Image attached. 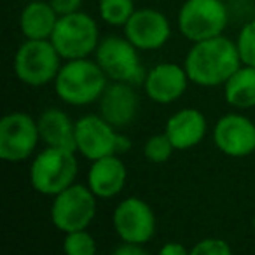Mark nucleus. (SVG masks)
<instances>
[{
    "label": "nucleus",
    "instance_id": "nucleus-1",
    "mask_svg": "<svg viewBox=\"0 0 255 255\" xmlns=\"http://www.w3.org/2000/svg\"><path fill=\"white\" fill-rule=\"evenodd\" d=\"M241 65L236 42L224 35L194 42L184 61L191 82L203 88L226 84Z\"/></svg>",
    "mask_w": 255,
    "mask_h": 255
},
{
    "label": "nucleus",
    "instance_id": "nucleus-2",
    "mask_svg": "<svg viewBox=\"0 0 255 255\" xmlns=\"http://www.w3.org/2000/svg\"><path fill=\"white\" fill-rule=\"evenodd\" d=\"M107 75L96 61L88 58L67 60L54 79V89L60 100L74 107H84L100 100L107 88Z\"/></svg>",
    "mask_w": 255,
    "mask_h": 255
},
{
    "label": "nucleus",
    "instance_id": "nucleus-3",
    "mask_svg": "<svg viewBox=\"0 0 255 255\" xmlns=\"http://www.w3.org/2000/svg\"><path fill=\"white\" fill-rule=\"evenodd\" d=\"M77 170L75 150L46 145V149L40 150L32 161L30 184L39 194L56 196L75 184Z\"/></svg>",
    "mask_w": 255,
    "mask_h": 255
},
{
    "label": "nucleus",
    "instance_id": "nucleus-4",
    "mask_svg": "<svg viewBox=\"0 0 255 255\" xmlns=\"http://www.w3.org/2000/svg\"><path fill=\"white\" fill-rule=\"evenodd\" d=\"M102 116H84L75 123V147L81 156L89 161L102 159L114 154L126 152L131 149L129 138L116 131Z\"/></svg>",
    "mask_w": 255,
    "mask_h": 255
},
{
    "label": "nucleus",
    "instance_id": "nucleus-5",
    "mask_svg": "<svg viewBox=\"0 0 255 255\" xmlns=\"http://www.w3.org/2000/svg\"><path fill=\"white\" fill-rule=\"evenodd\" d=\"M98 25L86 12H72L58 18L51 42L63 60L88 58L98 47Z\"/></svg>",
    "mask_w": 255,
    "mask_h": 255
},
{
    "label": "nucleus",
    "instance_id": "nucleus-6",
    "mask_svg": "<svg viewBox=\"0 0 255 255\" xmlns=\"http://www.w3.org/2000/svg\"><path fill=\"white\" fill-rule=\"evenodd\" d=\"M61 56L49 39H26L14 56V74L23 84L40 88L54 81L60 72Z\"/></svg>",
    "mask_w": 255,
    "mask_h": 255
},
{
    "label": "nucleus",
    "instance_id": "nucleus-7",
    "mask_svg": "<svg viewBox=\"0 0 255 255\" xmlns=\"http://www.w3.org/2000/svg\"><path fill=\"white\" fill-rule=\"evenodd\" d=\"M49 215L53 226L63 234L86 229L96 215V196L88 185L72 184L53 196Z\"/></svg>",
    "mask_w": 255,
    "mask_h": 255
},
{
    "label": "nucleus",
    "instance_id": "nucleus-8",
    "mask_svg": "<svg viewBox=\"0 0 255 255\" xmlns=\"http://www.w3.org/2000/svg\"><path fill=\"white\" fill-rule=\"evenodd\" d=\"M227 26L224 0H185L178 11V28L191 42L222 35Z\"/></svg>",
    "mask_w": 255,
    "mask_h": 255
},
{
    "label": "nucleus",
    "instance_id": "nucleus-9",
    "mask_svg": "<svg viewBox=\"0 0 255 255\" xmlns=\"http://www.w3.org/2000/svg\"><path fill=\"white\" fill-rule=\"evenodd\" d=\"M138 51L126 37H107L98 44L95 54L96 63L102 67L110 81L140 84L145 81V72L140 63Z\"/></svg>",
    "mask_w": 255,
    "mask_h": 255
},
{
    "label": "nucleus",
    "instance_id": "nucleus-10",
    "mask_svg": "<svg viewBox=\"0 0 255 255\" xmlns=\"http://www.w3.org/2000/svg\"><path fill=\"white\" fill-rule=\"evenodd\" d=\"M40 142L39 124L26 112H11L0 121V159L23 163Z\"/></svg>",
    "mask_w": 255,
    "mask_h": 255
},
{
    "label": "nucleus",
    "instance_id": "nucleus-11",
    "mask_svg": "<svg viewBox=\"0 0 255 255\" xmlns=\"http://www.w3.org/2000/svg\"><path fill=\"white\" fill-rule=\"evenodd\" d=\"M112 224L121 241L145 245L156 234V215L149 203L131 196L116 206Z\"/></svg>",
    "mask_w": 255,
    "mask_h": 255
},
{
    "label": "nucleus",
    "instance_id": "nucleus-12",
    "mask_svg": "<svg viewBox=\"0 0 255 255\" xmlns=\"http://www.w3.org/2000/svg\"><path fill=\"white\" fill-rule=\"evenodd\" d=\"M213 142L229 157H247L255 152V123L241 114H226L213 128Z\"/></svg>",
    "mask_w": 255,
    "mask_h": 255
},
{
    "label": "nucleus",
    "instance_id": "nucleus-13",
    "mask_svg": "<svg viewBox=\"0 0 255 255\" xmlns=\"http://www.w3.org/2000/svg\"><path fill=\"white\" fill-rule=\"evenodd\" d=\"M124 35L140 51L161 49L171 35L170 21L157 9H140L124 25Z\"/></svg>",
    "mask_w": 255,
    "mask_h": 255
},
{
    "label": "nucleus",
    "instance_id": "nucleus-14",
    "mask_svg": "<svg viewBox=\"0 0 255 255\" xmlns=\"http://www.w3.org/2000/svg\"><path fill=\"white\" fill-rule=\"evenodd\" d=\"M189 75L185 67L177 63H159L150 68L143 81L145 93L154 103L168 105L180 98L189 84Z\"/></svg>",
    "mask_w": 255,
    "mask_h": 255
},
{
    "label": "nucleus",
    "instance_id": "nucleus-15",
    "mask_svg": "<svg viewBox=\"0 0 255 255\" xmlns=\"http://www.w3.org/2000/svg\"><path fill=\"white\" fill-rule=\"evenodd\" d=\"M138 114V95L133 84L112 81L107 84L100 96V116L105 117L112 126L124 128L135 121Z\"/></svg>",
    "mask_w": 255,
    "mask_h": 255
},
{
    "label": "nucleus",
    "instance_id": "nucleus-16",
    "mask_svg": "<svg viewBox=\"0 0 255 255\" xmlns=\"http://www.w3.org/2000/svg\"><path fill=\"white\" fill-rule=\"evenodd\" d=\"M128 180V168L117 154L102 159L91 161L88 173V187L100 199H109L117 196L124 189Z\"/></svg>",
    "mask_w": 255,
    "mask_h": 255
},
{
    "label": "nucleus",
    "instance_id": "nucleus-17",
    "mask_svg": "<svg viewBox=\"0 0 255 255\" xmlns=\"http://www.w3.org/2000/svg\"><path fill=\"white\" fill-rule=\"evenodd\" d=\"M164 133L175 150H189L199 145L206 135V119L198 109H182L166 121Z\"/></svg>",
    "mask_w": 255,
    "mask_h": 255
},
{
    "label": "nucleus",
    "instance_id": "nucleus-18",
    "mask_svg": "<svg viewBox=\"0 0 255 255\" xmlns=\"http://www.w3.org/2000/svg\"><path fill=\"white\" fill-rule=\"evenodd\" d=\"M40 140L46 145L63 147L77 152L75 147V123L60 109H47L37 119Z\"/></svg>",
    "mask_w": 255,
    "mask_h": 255
},
{
    "label": "nucleus",
    "instance_id": "nucleus-19",
    "mask_svg": "<svg viewBox=\"0 0 255 255\" xmlns=\"http://www.w3.org/2000/svg\"><path fill=\"white\" fill-rule=\"evenodd\" d=\"M58 12L53 9L49 2L33 0L25 5L19 16V28L25 39L44 40L51 39L54 32V26L58 23Z\"/></svg>",
    "mask_w": 255,
    "mask_h": 255
},
{
    "label": "nucleus",
    "instance_id": "nucleus-20",
    "mask_svg": "<svg viewBox=\"0 0 255 255\" xmlns=\"http://www.w3.org/2000/svg\"><path fill=\"white\" fill-rule=\"evenodd\" d=\"M224 96L231 107L240 110L255 107V67L241 65L224 84Z\"/></svg>",
    "mask_w": 255,
    "mask_h": 255
},
{
    "label": "nucleus",
    "instance_id": "nucleus-21",
    "mask_svg": "<svg viewBox=\"0 0 255 255\" xmlns=\"http://www.w3.org/2000/svg\"><path fill=\"white\" fill-rule=\"evenodd\" d=\"M100 18L112 26H124L135 12L133 0H100Z\"/></svg>",
    "mask_w": 255,
    "mask_h": 255
},
{
    "label": "nucleus",
    "instance_id": "nucleus-22",
    "mask_svg": "<svg viewBox=\"0 0 255 255\" xmlns=\"http://www.w3.org/2000/svg\"><path fill=\"white\" fill-rule=\"evenodd\" d=\"M63 252L67 255H93L96 252V241L86 229L72 231L63 238Z\"/></svg>",
    "mask_w": 255,
    "mask_h": 255
},
{
    "label": "nucleus",
    "instance_id": "nucleus-23",
    "mask_svg": "<svg viewBox=\"0 0 255 255\" xmlns=\"http://www.w3.org/2000/svg\"><path fill=\"white\" fill-rule=\"evenodd\" d=\"M175 147L173 143L170 142L166 133H161V135H154L150 136L149 140L143 145V156L149 163L154 164H163L166 163L168 159L173 154Z\"/></svg>",
    "mask_w": 255,
    "mask_h": 255
},
{
    "label": "nucleus",
    "instance_id": "nucleus-24",
    "mask_svg": "<svg viewBox=\"0 0 255 255\" xmlns=\"http://www.w3.org/2000/svg\"><path fill=\"white\" fill-rule=\"evenodd\" d=\"M238 53H240L241 63L248 67H255V19L248 21L241 28L236 40Z\"/></svg>",
    "mask_w": 255,
    "mask_h": 255
},
{
    "label": "nucleus",
    "instance_id": "nucleus-25",
    "mask_svg": "<svg viewBox=\"0 0 255 255\" xmlns=\"http://www.w3.org/2000/svg\"><path fill=\"white\" fill-rule=\"evenodd\" d=\"M233 248L222 238H205L191 248V255H231Z\"/></svg>",
    "mask_w": 255,
    "mask_h": 255
},
{
    "label": "nucleus",
    "instance_id": "nucleus-26",
    "mask_svg": "<svg viewBox=\"0 0 255 255\" xmlns=\"http://www.w3.org/2000/svg\"><path fill=\"white\" fill-rule=\"evenodd\" d=\"M49 4L58 12V16H65V14H72V12H77L81 9L82 0H49Z\"/></svg>",
    "mask_w": 255,
    "mask_h": 255
},
{
    "label": "nucleus",
    "instance_id": "nucleus-27",
    "mask_svg": "<svg viewBox=\"0 0 255 255\" xmlns=\"http://www.w3.org/2000/svg\"><path fill=\"white\" fill-rule=\"evenodd\" d=\"M114 255H145L147 250L140 243H129V241H121L119 247L112 250Z\"/></svg>",
    "mask_w": 255,
    "mask_h": 255
},
{
    "label": "nucleus",
    "instance_id": "nucleus-28",
    "mask_svg": "<svg viewBox=\"0 0 255 255\" xmlns=\"http://www.w3.org/2000/svg\"><path fill=\"white\" fill-rule=\"evenodd\" d=\"M159 254L161 255H189L191 250H187V248L182 243H178V241H170V243L163 245V247L159 248Z\"/></svg>",
    "mask_w": 255,
    "mask_h": 255
},
{
    "label": "nucleus",
    "instance_id": "nucleus-29",
    "mask_svg": "<svg viewBox=\"0 0 255 255\" xmlns=\"http://www.w3.org/2000/svg\"><path fill=\"white\" fill-rule=\"evenodd\" d=\"M252 226H254V231H255V215H254V220H252Z\"/></svg>",
    "mask_w": 255,
    "mask_h": 255
}]
</instances>
